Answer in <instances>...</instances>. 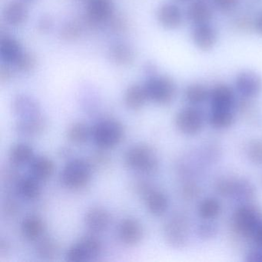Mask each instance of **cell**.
<instances>
[{"label":"cell","mask_w":262,"mask_h":262,"mask_svg":"<svg viewBox=\"0 0 262 262\" xmlns=\"http://www.w3.org/2000/svg\"><path fill=\"white\" fill-rule=\"evenodd\" d=\"M36 254L45 260H52L58 255L59 245L52 237H41L36 246Z\"/></svg>","instance_id":"cell-32"},{"label":"cell","mask_w":262,"mask_h":262,"mask_svg":"<svg viewBox=\"0 0 262 262\" xmlns=\"http://www.w3.org/2000/svg\"><path fill=\"white\" fill-rule=\"evenodd\" d=\"M254 243L258 247H262V221L252 236Z\"/></svg>","instance_id":"cell-42"},{"label":"cell","mask_w":262,"mask_h":262,"mask_svg":"<svg viewBox=\"0 0 262 262\" xmlns=\"http://www.w3.org/2000/svg\"><path fill=\"white\" fill-rule=\"evenodd\" d=\"M36 60L35 56L30 53H24L14 64L18 70L22 72H29L36 67Z\"/></svg>","instance_id":"cell-37"},{"label":"cell","mask_w":262,"mask_h":262,"mask_svg":"<svg viewBox=\"0 0 262 262\" xmlns=\"http://www.w3.org/2000/svg\"><path fill=\"white\" fill-rule=\"evenodd\" d=\"M236 88L245 99L256 97L262 91V79L257 73L245 71L236 78Z\"/></svg>","instance_id":"cell-9"},{"label":"cell","mask_w":262,"mask_h":262,"mask_svg":"<svg viewBox=\"0 0 262 262\" xmlns=\"http://www.w3.org/2000/svg\"><path fill=\"white\" fill-rule=\"evenodd\" d=\"M188 16L190 20L196 25L207 24L211 18V9L203 1L197 0L190 4Z\"/></svg>","instance_id":"cell-28"},{"label":"cell","mask_w":262,"mask_h":262,"mask_svg":"<svg viewBox=\"0 0 262 262\" xmlns=\"http://www.w3.org/2000/svg\"><path fill=\"white\" fill-rule=\"evenodd\" d=\"M23 53L22 47L16 39L10 36L2 38L0 44V55L6 63H16Z\"/></svg>","instance_id":"cell-23"},{"label":"cell","mask_w":262,"mask_h":262,"mask_svg":"<svg viewBox=\"0 0 262 262\" xmlns=\"http://www.w3.org/2000/svg\"><path fill=\"white\" fill-rule=\"evenodd\" d=\"M82 32V27L79 24L76 22H70L62 27L61 36L66 40L73 41L80 37Z\"/></svg>","instance_id":"cell-35"},{"label":"cell","mask_w":262,"mask_h":262,"mask_svg":"<svg viewBox=\"0 0 262 262\" xmlns=\"http://www.w3.org/2000/svg\"><path fill=\"white\" fill-rule=\"evenodd\" d=\"M144 86L148 94V99L159 105H168L176 97V84L168 76L150 78Z\"/></svg>","instance_id":"cell-6"},{"label":"cell","mask_w":262,"mask_h":262,"mask_svg":"<svg viewBox=\"0 0 262 262\" xmlns=\"http://www.w3.org/2000/svg\"><path fill=\"white\" fill-rule=\"evenodd\" d=\"M29 1H33V0H29Z\"/></svg>","instance_id":"cell-46"},{"label":"cell","mask_w":262,"mask_h":262,"mask_svg":"<svg viewBox=\"0 0 262 262\" xmlns=\"http://www.w3.org/2000/svg\"><path fill=\"white\" fill-rule=\"evenodd\" d=\"M118 234L121 242L127 246H135L142 241L144 230L142 224L135 219H125L119 224Z\"/></svg>","instance_id":"cell-10"},{"label":"cell","mask_w":262,"mask_h":262,"mask_svg":"<svg viewBox=\"0 0 262 262\" xmlns=\"http://www.w3.org/2000/svg\"><path fill=\"white\" fill-rule=\"evenodd\" d=\"M111 222L110 213L105 208L94 207L87 211L85 215V224L93 232H102L108 228Z\"/></svg>","instance_id":"cell-11"},{"label":"cell","mask_w":262,"mask_h":262,"mask_svg":"<svg viewBox=\"0 0 262 262\" xmlns=\"http://www.w3.org/2000/svg\"><path fill=\"white\" fill-rule=\"evenodd\" d=\"M200 190L199 187L194 184L189 183L185 185L182 189V194L185 199L188 200L196 199L199 196Z\"/></svg>","instance_id":"cell-38"},{"label":"cell","mask_w":262,"mask_h":262,"mask_svg":"<svg viewBox=\"0 0 262 262\" xmlns=\"http://www.w3.org/2000/svg\"><path fill=\"white\" fill-rule=\"evenodd\" d=\"M15 114L19 119H30L40 116V110L37 102L30 96L19 95L15 98L13 102Z\"/></svg>","instance_id":"cell-15"},{"label":"cell","mask_w":262,"mask_h":262,"mask_svg":"<svg viewBox=\"0 0 262 262\" xmlns=\"http://www.w3.org/2000/svg\"><path fill=\"white\" fill-rule=\"evenodd\" d=\"M235 121L232 110L213 108L209 116V122L216 129H225L232 126Z\"/></svg>","instance_id":"cell-29"},{"label":"cell","mask_w":262,"mask_h":262,"mask_svg":"<svg viewBox=\"0 0 262 262\" xmlns=\"http://www.w3.org/2000/svg\"><path fill=\"white\" fill-rule=\"evenodd\" d=\"M39 182V181L32 176L19 178L16 182V192L26 200H35L41 193Z\"/></svg>","instance_id":"cell-20"},{"label":"cell","mask_w":262,"mask_h":262,"mask_svg":"<svg viewBox=\"0 0 262 262\" xmlns=\"http://www.w3.org/2000/svg\"><path fill=\"white\" fill-rule=\"evenodd\" d=\"M114 11L112 0H90L87 5V13L93 23H102L112 17Z\"/></svg>","instance_id":"cell-14"},{"label":"cell","mask_w":262,"mask_h":262,"mask_svg":"<svg viewBox=\"0 0 262 262\" xmlns=\"http://www.w3.org/2000/svg\"><path fill=\"white\" fill-rule=\"evenodd\" d=\"M257 247V248L248 251L245 256V261L262 262V247Z\"/></svg>","instance_id":"cell-40"},{"label":"cell","mask_w":262,"mask_h":262,"mask_svg":"<svg viewBox=\"0 0 262 262\" xmlns=\"http://www.w3.org/2000/svg\"><path fill=\"white\" fill-rule=\"evenodd\" d=\"M110 56L112 61L119 66H128L135 59V53L128 44L117 42L110 47Z\"/></svg>","instance_id":"cell-27"},{"label":"cell","mask_w":262,"mask_h":262,"mask_svg":"<svg viewBox=\"0 0 262 262\" xmlns=\"http://www.w3.org/2000/svg\"><path fill=\"white\" fill-rule=\"evenodd\" d=\"M67 136L73 143L83 144L92 138V128L85 122H74L69 126Z\"/></svg>","instance_id":"cell-30"},{"label":"cell","mask_w":262,"mask_h":262,"mask_svg":"<svg viewBox=\"0 0 262 262\" xmlns=\"http://www.w3.org/2000/svg\"><path fill=\"white\" fill-rule=\"evenodd\" d=\"M237 3V0H214L216 7L222 11H229L232 10Z\"/></svg>","instance_id":"cell-41"},{"label":"cell","mask_w":262,"mask_h":262,"mask_svg":"<svg viewBox=\"0 0 262 262\" xmlns=\"http://www.w3.org/2000/svg\"><path fill=\"white\" fill-rule=\"evenodd\" d=\"M143 197L147 209L153 215H163L168 210V199L163 191L151 187Z\"/></svg>","instance_id":"cell-13"},{"label":"cell","mask_w":262,"mask_h":262,"mask_svg":"<svg viewBox=\"0 0 262 262\" xmlns=\"http://www.w3.org/2000/svg\"><path fill=\"white\" fill-rule=\"evenodd\" d=\"M148 97L145 86L140 85H132L127 89L124 96L125 105L132 110H139L148 101Z\"/></svg>","instance_id":"cell-24"},{"label":"cell","mask_w":262,"mask_h":262,"mask_svg":"<svg viewBox=\"0 0 262 262\" xmlns=\"http://www.w3.org/2000/svg\"><path fill=\"white\" fill-rule=\"evenodd\" d=\"M47 127V121L42 116L30 119H19L15 125L16 132L25 136H37L43 133Z\"/></svg>","instance_id":"cell-26"},{"label":"cell","mask_w":262,"mask_h":262,"mask_svg":"<svg viewBox=\"0 0 262 262\" xmlns=\"http://www.w3.org/2000/svg\"><path fill=\"white\" fill-rule=\"evenodd\" d=\"M217 227L212 220H205L198 228V234L201 238L208 240L217 234Z\"/></svg>","instance_id":"cell-36"},{"label":"cell","mask_w":262,"mask_h":262,"mask_svg":"<svg viewBox=\"0 0 262 262\" xmlns=\"http://www.w3.org/2000/svg\"><path fill=\"white\" fill-rule=\"evenodd\" d=\"M102 244L95 235H87L73 244L66 254L70 262H85L95 260L100 255Z\"/></svg>","instance_id":"cell-5"},{"label":"cell","mask_w":262,"mask_h":262,"mask_svg":"<svg viewBox=\"0 0 262 262\" xmlns=\"http://www.w3.org/2000/svg\"><path fill=\"white\" fill-rule=\"evenodd\" d=\"M124 162L130 169L145 174H153L159 166L156 151L145 144H138L128 148L124 156Z\"/></svg>","instance_id":"cell-1"},{"label":"cell","mask_w":262,"mask_h":262,"mask_svg":"<svg viewBox=\"0 0 262 262\" xmlns=\"http://www.w3.org/2000/svg\"><path fill=\"white\" fill-rule=\"evenodd\" d=\"M256 189L252 183L247 179H233L229 198L242 204L250 203L255 197Z\"/></svg>","instance_id":"cell-12"},{"label":"cell","mask_w":262,"mask_h":262,"mask_svg":"<svg viewBox=\"0 0 262 262\" xmlns=\"http://www.w3.org/2000/svg\"><path fill=\"white\" fill-rule=\"evenodd\" d=\"M55 171L54 162L46 156L34 158L30 163V176L39 182L48 180Z\"/></svg>","instance_id":"cell-19"},{"label":"cell","mask_w":262,"mask_h":262,"mask_svg":"<svg viewBox=\"0 0 262 262\" xmlns=\"http://www.w3.org/2000/svg\"><path fill=\"white\" fill-rule=\"evenodd\" d=\"M185 99L192 105L203 103L210 97L208 89L201 84H192L187 87L185 93Z\"/></svg>","instance_id":"cell-33"},{"label":"cell","mask_w":262,"mask_h":262,"mask_svg":"<svg viewBox=\"0 0 262 262\" xmlns=\"http://www.w3.org/2000/svg\"><path fill=\"white\" fill-rule=\"evenodd\" d=\"M250 161L256 165H262V139H254L248 147Z\"/></svg>","instance_id":"cell-34"},{"label":"cell","mask_w":262,"mask_h":262,"mask_svg":"<svg viewBox=\"0 0 262 262\" xmlns=\"http://www.w3.org/2000/svg\"><path fill=\"white\" fill-rule=\"evenodd\" d=\"M261 221V210L258 206L251 202L242 204L236 208L233 214V228L243 237H252Z\"/></svg>","instance_id":"cell-3"},{"label":"cell","mask_w":262,"mask_h":262,"mask_svg":"<svg viewBox=\"0 0 262 262\" xmlns=\"http://www.w3.org/2000/svg\"><path fill=\"white\" fill-rule=\"evenodd\" d=\"M34 158L33 148L24 142L13 145L9 152L10 163L15 167L24 166L27 164L31 163Z\"/></svg>","instance_id":"cell-21"},{"label":"cell","mask_w":262,"mask_h":262,"mask_svg":"<svg viewBox=\"0 0 262 262\" xmlns=\"http://www.w3.org/2000/svg\"><path fill=\"white\" fill-rule=\"evenodd\" d=\"M11 76V73L9 71L8 68H4L1 70V79L3 81H7Z\"/></svg>","instance_id":"cell-45"},{"label":"cell","mask_w":262,"mask_h":262,"mask_svg":"<svg viewBox=\"0 0 262 262\" xmlns=\"http://www.w3.org/2000/svg\"><path fill=\"white\" fill-rule=\"evenodd\" d=\"M205 124V116L202 110L188 107L176 115V125L179 131L188 136H194L202 131Z\"/></svg>","instance_id":"cell-8"},{"label":"cell","mask_w":262,"mask_h":262,"mask_svg":"<svg viewBox=\"0 0 262 262\" xmlns=\"http://www.w3.org/2000/svg\"><path fill=\"white\" fill-rule=\"evenodd\" d=\"M255 27L256 31L259 33V34L262 35V13L257 18L255 21Z\"/></svg>","instance_id":"cell-44"},{"label":"cell","mask_w":262,"mask_h":262,"mask_svg":"<svg viewBox=\"0 0 262 262\" xmlns=\"http://www.w3.org/2000/svg\"><path fill=\"white\" fill-rule=\"evenodd\" d=\"M52 26H53V23L50 18L43 17L39 21V27L41 31H48L51 29Z\"/></svg>","instance_id":"cell-43"},{"label":"cell","mask_w":262,"mask_h":262,"mask_svg":"<svg viewBox=\"0 0 262 262\" xmlns=\"http://www.w3.org/2000/svg\"><path fill=\"white\" fill-rule=\"evenodd\" d=\"M213 108L232 110L234 105V95L232 90L225 84H219L210 93Z\"/></svg>","instance_id":"cell-16"},{"label":"cell","mask_w":262,"mask_h":262,"mask_svg":"<svg viewBox=\"0 0 262 262\" xmlns=\"http://www.w3.org/2000/svg\"><path fill=\"white\" fill-rule=\"evenodd\" d=\"M164 235L168 245L182 248L186 245L189 237V222L182 213H176L169 217L164 226Z\"/></svg>","instance_id":"cell-7"},{"label":"cell","mask_w":262,"mask_h":262,"mask_svg":"<svg viewBox=\"0 0 262 262\" xmlns=\"http://www.w3.org/2000/svg\"><path fill=\"white\" fill-rule=\"evenodd\" d=\"M192 38L198 48L203 51L211 50L217 42V33L208 24L197 25L193 31Z\"/></svg>","instance_id":"cell-17"},{"label":"cell","mask_w":262,"mask_h":262,"mask_svg":"<svg viewBox=\"0 0 262 262\" xmlns=\"http://www.w3.org/2000/svg\"><path fill=\"white\" fill-rule=\"evenodd\" d=\"M158 19L165 28L176 29L182 24V12L177 6L165 4L159 9Z\"/></svg>","instance_id":"cell-22"},{"label":"cell","mask_w":262,"mask_h":262,"mask_svg":"<svg viewBox=\"0 0 262 262\" xmlns=\"http://www.w3.org/2000/svg\"><path fill=\"white\" fill-rule=\"evenodd\" d=\"M4 15L7 24L18 27L27 21L28 18V10L23 3L13 1L7 6Z\"/></svg>","instance_id":"cell-25"},{"label":"cell","mask_w":262,"mask_h":262,"mask_svg":"<svg viewBox=\"0 0 262 262\" xmlns=\"http://www.w3.org/2000/svg\"><path fill=\"white\" fill-rule=\"evenodd\" d=\"M92 172L91 162L82 159H73L62 169L61 180L70 189H82L90 183Z\"/></svg>","instance_id":"cell-4"},{"label":"cell","mask_w":262,"mask_h":262,"mask_svg":"<svg viewBox=\"0 0 262 262\" xmlns=\"http://www.w3.org/2000/svg\"><path fill=\"white\" fill-rule=\"evenodd\" d=\"M124 135L123 125L114 119H102L92 128V139L102 150L117 146L123 139Z\"/></svg>","instance_id":"cell-2"},{"label":"cell","mask_w":262,"mask_h":262,"mask_svg":"<svg viewBox=\"0 0 262 262\" xmlns=\"http://www.w3.org/2000/svg\"><path fill=\"white\" fill-rule=\"evenodd\" d=\"M18 207L19 206L13 199H9V200L6 201L4 205V214L7 216H10V217H12V216L13 217L17 214L18 210H19Z\"/></svg>","instance_id":"cell-39"},{"label":"cell","mask_w":262,"mask_h":262,"mask_svg":"<svg viewBox=\"0 0 262 262\" xmlns=\"http://www.w3.org/2000/svg\"><path fill=\"white\" fill-rule=\"evenodd\" d=\"M222 211V205L215 198H207L199 205L198 212L204 220H213L220 215Z\"/></svg>","instance_id":"cell-31"},{"label":"cell","mask_w":262,"mask_h":262,"mask_svg":"<svg viewBox=\"0 0 262 262\" xmlns=\"http://www.w3.org/2000/svg\"><path fill=\"white\" fill-rule=\"evenodd\" d=\"M46 231V224L42 217L35 214L24 217L21 223V232L30 241L40 239Z\"/></svg>","instance_id":"cell-18"}]
</instances>
